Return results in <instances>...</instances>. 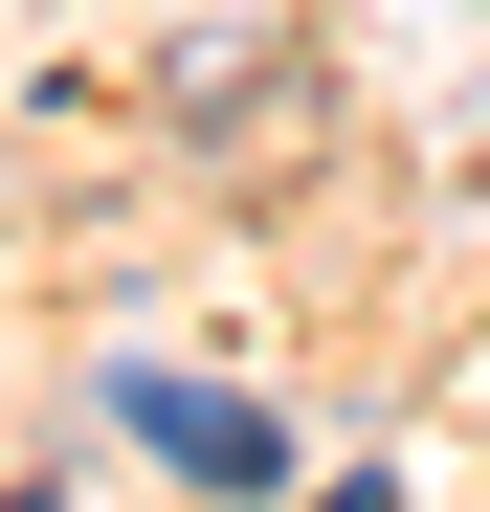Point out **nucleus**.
I'll use <instances>...</instances> for the list:
<instances>
[{
    "label": "nucleus",
    "instance_id": "obj_1",
    "mask_svg": "<svg viewBox=\"0 0 490 512\" xmlns=\"http://www.w3.org/2000/svg\"><path fill=\"white\" fill-rule=\"evenodd\" d=\"M112 423H134L179 490H290V423H268V401H223V379H156V357H134V379H112Z\"/></svg>",
    "mask_w": 490,
    "mask_h": 512
}]
</instances>
